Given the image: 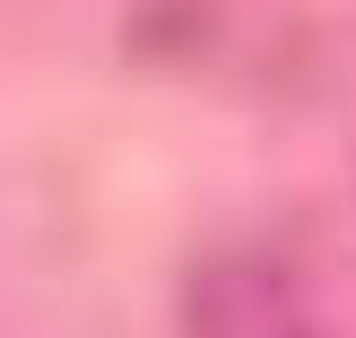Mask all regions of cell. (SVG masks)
Segmentation results:
<instances>
[{"label": "cell", "instance_id": "obj_1", "mask_svg": "<svg viewBox=\"0 0 356 338\" xmlns=\"http://www.w3.org/2000/svg\"><path fill=\"white\" fill-rule=\"evenodd\" d=\"M183 330L191 338H330L278 260H209L183 287Z\"/></svg>", "mask_w": 356, "mask_h": 338}]
</instances>
